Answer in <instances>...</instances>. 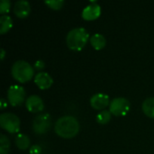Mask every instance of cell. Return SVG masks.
I'll use <instances>...</instances> for the list:
<instances>
[{"label":"cell","instance_id":"cell-21","mask_svg":"<svg viewBox=\"0 0 154 154\" xmlns=\"http://www.w3.org/2000/svg\"><path fill=\"white\" fill-rule=\"evenodd\" d=\"M29 152H30V154H41L42 150L41 146H39V145H32V146H31Z\"/></svg>","mask_w":154,"mask_h":154},{"label":"cell","instance_id":"cell-17","mask_svg":"<svg viewBox=\"0 0 154 154\" xmlns=\"http://www.w3.org/2000/svg\"><path fill=\"white\" fill-rule=\"evenodd\" d=\"M111 112L109 110H102L100 113H98L97 115V117H96V120L98 124H101V125H106L107 124L110 119H111Z\"/></svg>","mask_w":154,"mask_h":154},{"label":"cell","instance_id":"cell-11","mask_svg":"<svg viewBox=\"0 0 154 154\" xmlns=\"http://www.w3.org/2000/svg\"><path fill=\"white\" fill-rule=\"evenodd\" d=\"M31 12V5L26 0H18L14 3V13L20 18H24L29 15Z\"/></svg>","mask_w":154,"mask_h":154},{"label":"cell","instance_id":"cell-20","mask_svg":"<svg viewBox=\"0 0 154 154\" xmlns=\"http://www.w3.org/2000/svg\"><path fill=\"white\" fill-rule=\"evenodd\" d=\"M11 7V2L9 0H1L0 1V13L5 14L8 13Z\"/></svg>","mask_w":154,"mask_h":154},{"label":"cell","instance_id":"cell-12","mask_svg":"<svg viewBox=\"0 0 154 154\" xmlns=\"http://www.w3.org/2000/svg\"><path fill=\"white\" fill-rule=\"evenodd\" d=\"M34 82L39 87V88L47 89L52 85L53 79L51 77V75L48 74L47 72L41 71V72H38L36 76L34 77Z\"/></svg>","mask_w":154,"mask_h":154},{"label":"cell","instance_id":"cell-2","mask_svg":"<svg viewBox=\"0 0 154 154\" xmlns=\"http://www.w3.org/2000/svg\"><path fill=\"white\" fill-rule=\"evenodd\" d=\"M89 38L88 32L84 27L71 29L66 37L68 47L72 51H81Z\"/></svg>","mask_w":154,"mask_h":154},{"label":"cell","instance_id":"cell-3","mask_svg":"<svg viewBox=\"0 0 154 154\" xmlns=\"http://www.w3.org/2000/svg\"><path fill=\"white\" fill-rule=\"evenodd\" d=\"M11 72L14 79L21 83H24L32 79L34 74V69L29 62L20 60L13 64Z\"/></svg>","mask_w":154,"mask_h":154},{"label":"cell","instance_id":"cell-10","mask_svg":"<svg viewBox=\"0 0 154 154\" xmlns=\"http://www.w3.org/2000/svg\"><path fill=\"white\" fill-rule=\"evenodd\" d=\"M25 106L28 111L32 113H38L43 110L44 104L42 99L37 95H31L25 101Z\"/></svg>","mask_w":154,"mask_h":154},{"label":"cell","instance_id":"cell-6","mask_svg":"<svg viewBox=\"0 0 154 154\" xmlns=\"http://www.w3.org/2000/svg\"><path fill=\"white\" fill-rule=\"evenodd\" d=\"M130 102L125 97H116L110 102L109 111L116 116H124L130 111Z\"/></svg>","mask_w":154,"mask_h":154},{"label":"cell","instance_id":"cell-23","mask_svg":"<svg viewBox=\"0 0 154 154\" xmlns=\"http://www.w3.org/2000/svg\"><path fill=\"white\" fill-rule=\"evenodd\" d=\"M0 103H1L0 109H5V108L7 106V103H6V101H5V98H2V99L0 100Z\"/></svg>","mask_w":154,"mask_h":154},{"label":"cell","instance_id":"cell-4","mask_svg":"<svg viewBox=\"0 0 154 154\" xmlns=\"http://www.w3.org/2000/svg\"><path fill=\"white\" fill-rule=\"evenodd\" d=\"M0 125L10 134H15L20 130V119L12 113H3L0 116Z\"/></svg>","mask_w":154,"mask_h":154},{"label":"cell","instance_id":"cell-15","mask_svg":"<svg viewBox=\"0 0 154 154\" xmlns=\"http://www.w3.org/2000/svg\"><path fill=\"white\" fill-rule=\"evenodd\" d=\"M13 26V20L7 14H3L0 17V33H5Z\"/></svg>","mask_w":154,"mask_h":154},{"label":"cell","instance_id":"cell-19","mask_svg":"<svg viewBox=\"0 0 154 154\" xmlns=\"http://www.w3.org/2000/svg\"><path fill=\"white\" fill-rule=\"evenodd\" d=\"M45 4L51 7V9L54 10H59L62 7V5H64V1L63 0H46Z\"/></svg>","mask_w":154,"mask_h":154},{"label":"cell","instance_id":"cell-14","mask_svg":"<svg viewBox=\"0 0 154 154\" xmlns=\"http://www.w3.org/2000/svg\"><path fill=\"white\" fill-rule=\"evenodd\" d=\"M142 108H143V113L147 116L151 118H154V97L146 98L143 102Z\"/></svg>","mask_w":154,"mask_h":154},{"label":"cell","instance_id":"cell-5","mask_svg":"<svg viewBox=\"0 0 154 154\" xmlns=\"http://www.w3.org/2000/svg\"><path fill=\"white\" fill-rule=\"evenodd\" d=\"M25 98V90L22 86L12 85L7 90V100L13 106H18L23 104Z\"/></svg>","mask_w":154,"mask_h":154},{"label":"cell","instance_id":"cell-13","mask_svg":"<svg viewBox=\"0 0 154 154\" xmlns=\"http://www.w3.org/2000/svg\"><path fill=\"white\" fill-rule=\"evenodd\" d=\"M90 43L96 50H101L106 46V40L101 33H95L90 37Z\"/></svg>","mask_w":154,"mask_h":154},{"label":"cell","instance_id":"cell-8","mask_svg":"<svg viewBox=\"0 0 154 154\" xmlns=\"http://www.w3.org/2000/svg\"><path fill=\"white\" fill-rule=\"evenodd\" d=\"M101 14V7L96 1H91L82 11V17L85 20L90 21L97 19Z\"/></svg>","mask_w":154,"mask_h":154},{"label":"cell","instance_id":"cell-18","mask_svg":"<svg viewBox=\"0 0 154 154\" xmlns=\"http://www.w3.org/2000/svg\"><path fill=\"white\" fill-rule=\"evenodd\" d=\"M10 150V141L5 135H0V154H7Z\"/></svg>","mask_w":154,"mask_h":154},{"label":"cell","instance_id":"cell-16","mask_svg":"<svg viewBox=\"0 0 154 154\" xmlns=\"http://www.w3.org/2000/svg\"><path fill=\"white\" fill-rule=\"evenodd\" d=\"M15 144L20 150H26L30 146V139L26 134H19L15 137Z\"/></svg>","mask_w":154,"mask_h":154},{"label":"cell","instance_id":"cell-22","mask_svg":"<svg viewBox=\"0 0 154 154\" xmlns=\"http://www.w3.org/2000/svg\"><path fill=\"white\" fill-rule=\"evenodd\" d=\"M44 66H45V63H44V61L42 60H36L35 63H34V68H35L36 69H38V70L42 69L44 68Z\"/></svg>","mask_w":154,"mask_h":154},{"label":"cell","instance_id":"cell-7","mask_svg":"<svg viewBox=\"0 0 154 154\" xmlns=\"http://www.w3.org/2000/svg\"><path fill=\"white\" fill-rule=\"evenodd\" d=\"M51 116L48 113L37 116L32 121V130L37 134H43L51 127Z\"/></svg>","mask_w":154,"mask_h":154},{"label":"cell","instance_id":"cell-24","mask_svg":"<svg viewBox=\"0 0 154 154\" xmlns=\"http://www.w3.org/2000/svg\"><path fill=\"white\" fill-rule=\"evenodd\" d=\"M5 50L2 48V49H1V60H3L4 58H5Z\"/></svg>","mask_w":154,"mask_h":154},{"label":"cell","instance_id":"cell-1","mask_svg":"<svg viewBox=\"0 0 154 154\" xmlns=\"http://www.w3.org/2000/svg\"><path fill=\"white\" fill-rule=\"evenodd\" d=\"M54 130L55 133L62 138H73L79 131V123L77 118L72 116H64L56 121Z\"/></svg>","mask_w":154,"mask_h":154},{"label":"cell","instance_id":"cell-9","mask_svg":"<svg viewBox=\"0 0 154 154\" xmlns=\"http://www.w3.org/2000/svg\"><path fill=\"white\" fill-rule=\"evenodd\" d=\"M109 97L105 93H97L93 95L90 98V105L93 108L97 110H102L110 105Z\"/></svg>","mask_w":154,"mask_h":154}]
</instances>
